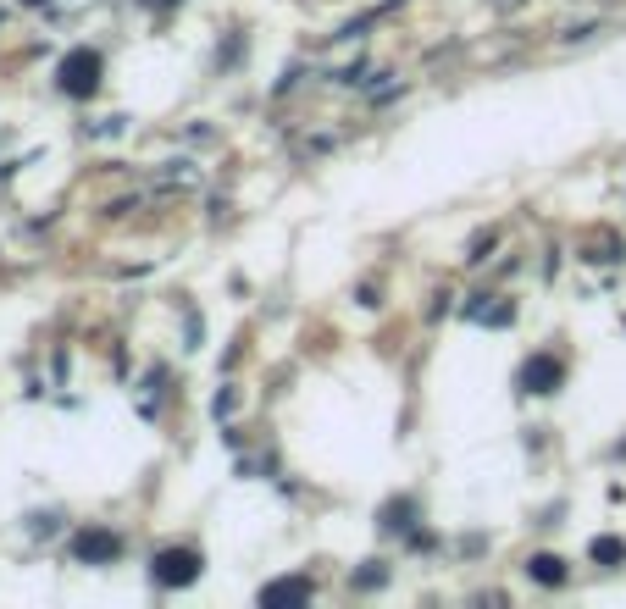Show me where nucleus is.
<instances>
[{"mask_svg": "<svg viewBox=\"0 0 626 609\" xmlns=\"http://www.w3.org/2000/svg\"><path fill=\"white\" fill-rule=\"evenodd\" d=\"M100 78H106V61H100V50H89V45L67 50V56L56 61V89H61L67 100L100 95Z\"/></svg>", "mask_w": 626, "mask_h": 609, "instance_id": "nucleus-1", "label": "nucleus"}, {"mask_svg": "<svg viewBox=\"0 0 626 609\" xmlns=\"http://www.w3.org/2000/svg\"><path fill=\"white\" fill-rule=\"evenodd\" d=\"M200 549H189V543H172V549H161L156 560H150V576H156V587H194L200 582Z\"/></svg>", "mask_w": 626, "mask_h": 609, "instance_id": "nucleus-2", "label": "nucleus"}, {"mask_svg": "<svg viewBox=\"0 0 626 609\" xmlns=\"http://www.w3.org/2000/svg\"><path fill=\"white\" fill-rule=\"evenodd\" d=\"M560 388H566V360L560 355H532L527 366H521V394L549 399V394H560Z\"/></svg>", "mask_w": 626, "mask_h": 609, "instance_id": "nucleus-3", "label": "nucleus"}, {"mask_svg": "<svg viewBox=\"0 0 626 609\" xmlns=\"http://www.w3.org/2000/svg\"><path fill=\"white\" fill-rule=\"evenodd\" d=\"M73 560L78 565H111V560H122V538L106 532V526H84L73 538Z\"/></svg>", "mask_w": 626, "mask_h": 609, "instance_id": "nucleus-4", "label": "nucleus"}, {"mask_svg": "<svg viewBox=\"0 0 626 609\" xmlns=\"http://www.w3.org/2000/svg\"><path fill=\"white\" fill-rule=\"evenodd\" d=\"M311 593H316L311 576H277V582L261 587V604H305Z\"/></svg>", "mask_w": 626, "mask_h": 609, "instance_id": "nucleus-5", "label": "nucleus"}, {"mask_svg": "<svg viewBox=\"0 0 626 609\" xmlns=\"http://www.w3.org/2000/svg\"><path fill=\"white\" fill-rule=\"evenodd\" d=\"M521 571H527L538 587H566V582H571V571H566V560H560V554H527V565H521Z\"/></svg>", "mask_w": 626, "mask_h": 609, "instance_id": "nucleus-6", "label": "nucleus"}, {"mask_svg": "<svg viewBox=\"0 0 626 609\" xmlns=\"http://www.w3.org/2000/svg\"><path fill=\"white\" fill-rule=\"evenodd\" d=\"M588 560H593V565H610V571H615V565H626V538H610V532H604V538H593V543H588Z\"/></svg>", "mask_w": 626, "mask_h": 609, "instance_id": "nucleus-7", "label": "nucleus"}, {"mask_svg": "<svg viewBox=\"0 0 626 609\" xmlns=\"http://www.w3.org/2000/svg\"><path fill=\"white\" fill-rule=\"evenodd\" d=\"M383 532H410L416 526V499H394V504H383Z\"/></svg>", "mask_w": 626, "mask_h": 609, "instance_id": "nucleus-8", "label": "nucleus"}, {"mask_svg": "<svg viewBox=\"0 0 626 609\" xmlns=\"http://www.w3.org/2000/svg\"><path fill=\"white\" fill-rule=\"evenodd\" d=\"M383 582H388V565H383V560H366L361 571L350 576V587H355V593H377Z\"/></svg>", "mask_w": 626, "mask_h": 609, "instance_id": "nucleus-9", "label": "nucleus"}, {"mask_svg": "<svg viewBox=\"0 0 626 609\" xmlns=\"http://www.w3.org/2000/svg\"><path fill=\"white\" fill-rule=\"evenodd\" d=\"M233 410H239V394H233V388H217V394H211V416L228 421Z\"/></svg>", "mask_w": 626, "mask_h": 609, "instance_id": "nucleus-10", "label": "nucleus"}, {"mask_svg": "<svg viewBox=\"0 0 626 609\" xmlns=\"http://www.w3.org/2000/svg\"><path fill=\"white\" fill-rule=\"evenodd\" d=\"M494 244H499V233H494V227H488V233H477V239H471V255H466V261H471V266H482Z\"/></svg>", "mask_w": 626, "mask_h": 609, "instance_id": "nucleus-11", "label": "nucleus"}, {"mask_svg": "<svg viewBox=\"0 0 626 609\" xmlns=\"http://www.w3.org/2000/svg\"><path fill=\"white\" fill-rule=\"evenodd\" d=\"M355 299H361L366 311H372V305H383V299H377V283H361V288H355Z\"/></svg>", "mask_w": 626, "mask_h": 609, "instance_id": "nucleus-12", "label": "nucleus"}, {"mask_svg": "<svg viewBox=\"0 0 626 609\" xmlns=\"http://www.w3.org/2000/svg\"><path fill=\"white\" fill-rule=\"evenodd\" d=\"M139 6H150V12H167V6H178V0H139Z\"/></svg>", "mask_w": 626, "mask_h": 609, "instance_id": "nucleus-13", "label": "nucleus"}, {"mask_svg": "<svg viewBox=\"0 0 626 609\" xmlns=\"http://www.w3.org/2000/svg\"><path fill=\"white\" fill-rule=\"evenodd\" d=\"M615 454H621V460H626V443H615Z\"/></svg>", "mask_w": 626, "mask_h": 609, "instance_id": "nucleus-14", "label": "nucleus"}]
</instances>
